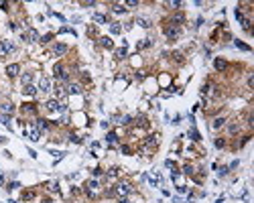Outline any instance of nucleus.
<instances>
[{
    "label": "nucleus",
    "mask_w": 254,
    "mask_h": 203,
    "mask_svg": "<svg viewBox=\"0 0 254 203\" xmlns=\"http://www.w3.org/2000/svg\"><path fill=\"white\" fill-rule=\"evenodd\" d=\"M112 191H114V195H118V197H126V195H130L134 189H132V185L128 183V181H118Z\"/></svg>",
    "instance_id": "nucleus-1"
},
{
    "label": "nucleus",
    "mask_w": 254,
    "mask_h": 203,
    "mask_svg": "<svg viewBox=\"0 0 254 203\" xmlns=\"http://www.w3.org/2000/svg\"><path fill=\"white\" fill-rule=\"evenodd\" d=\"M45 108H47V112H65L67 110L65 104H61V102H57V100H49V102L45 104Z\"/></svg>",
    "instance_id": "nucleus-2"
},
{
    "label": "nucleus",
    "mask_w": 254,
    "mask_h": 203,
    "mask_svg": "<svg viewBox=\"0 0 254 203\" xmlns=\"http://www.w3.org/2000/svg\"><path fill=\"white\" fill-rule=\"evenodd\" d=\"M23 41H29V43H41V37H39V33L35 29L29 27L27 33H23Z\"/></svg>",
    "instance_id": "nucleus-3"
},
{
    "label": "nucleus",
    "mask_w": 254,
    "mask_h": 203,
    "mask_svg": "<svg viewBox=\"0 0 254 203\" xmlns=\"http://www.w3.org/2000/svg\"><path fill=\"white\" fill-rule=\"evenodd\" d=\"M165 37L169 39V41H177V39L181 37V29H179V27H171V24H169V27L165 29Z\"/></svg>",
    "instance_id": "nucleus-4"
},
{
    "label": "nucleus",
    "mask_w": 254,
    "mask_h": 203,
    "mask_svg": "<svg viewBox=\"0 0 254 203\" xmlns=\"http://www.w3.org/2000/svg\"><path fill=\"white\" fill-rule=\"evenodd\" d=\"M67 51H69V49H67V45H63V43H55L53 49H51V55H53V57H63Z\"/></svg>",
    "instance_id": "nucleus-5"
},
{
    "label": "nucleus",
    "mask_w": 254,
    "mask_h": 203,
    "mask_svg": "<svg viewBox=\"0 0 254 203\" xmlns=\"http://www.w3.org/2000/svg\"><path fill=\"white\" fill-rule=\"evenodd\" d=\"M12 51H14V45L10 41H0V57H6Z\"/></svg>",
    "instance_id": "nucleus-6"
},
{
    "label": "nucleus",
    "mask_w": 254,
    "mask_h": 203,
    "mask_svg": "<svg viewBox=\"0 0 254 203\" xmlns=\"http://www.w3.org/2000/svg\"><path fill=\"white\" fill-rule=\"evenodd\" d=\"M24 136L29 138V140H33V142H39L41 140V132L37 130V128H31V130H27V128H24V132H23Z\"/></svg>",
    "instance_id": "nucleus-7"
},
{
    "label": "nucleus",
    "mask_w": 254,
    "mask_h": 203,
    "mask_svg": "<svg viewBox=\"0 0 254 203\" xmlns=\"http://www.w3.org/2000/svg\"><path fill=\"white\" fill-rule=\"evenodd\" d=\"M157 144H159V134H150V136H146L144 142H143V146H144L146 150L153 148V146H157Z\"/></svg>",
    "instance_id": "nucleus-8"
},
{
    "label": "nucleus",
    "mask_w": 254,
    "mask_h": 203,
    "mask_svg": "<svg viewBox=\"0 0 254 203\" xmlns=\"http://www.w3.org/2000/svg\"><path fill=\"white\" fill-rule=\"evenodd\" d=\"M183 23H185V16L181 14V12L173 14V16H171V20H169V24H171V27H181Z\"/></svg>",
    "instance_id": "nucleus-9"
},
{
    "label": "nucleus",
    "mask_w": 254,
    "mask_h": 203,
    "mask_svg": "<svg viewBox=\"0 0 254 203\" xmlns=\"http://www.w3.org/2000/svg\"><path fill=\"white\" fill-rule=\"evenodd\" d=\"M39 89H41L43 93L51 92V79H49V77H41V81H39Z\"/></svg>",
    "instance_id": "nucleus-10"
},
{
    "label": "nucleus",
    "mask_w": 254,
    "mask_h": 203,
    "mask_svg": "<svg viewBox=\"0 0 254 203\" xmlns=\"http://www.w3.org/2000/svg\"><path fill=\"white\" fill-rule=\"evenodd\" d=\"M23 114L37 116V106H35V104H23Z\"/></svg>",
    "instance_id": "nucleus-11"
},
{
    "label": "nucleus",
    "mask_w": 254,
    "mask_h": 203,
    "mask_svg": "<svg viewBox=\"0 0 254 203\" xmlns=\"http://www.w3.org/2000/svg\"><path fill=\"white\" fill-rule=\"evenodd\" d=\"M33 128H37L39 132H41V130H47V128H49V122H47V120H43V118H37L35 122H33Z\"/></svg>",
    "instance_id": "nucleus-12"
},
{
    "label": "nucleus",
    "mask_w": 254,
    "mask_h": 203,
    "mask_svg": "<svg viewBox=\"0 0 254 203\" xmlns=\"http://www.w3.org/2000/svg\"><path fill=\"white\" fill-rule=\"evenodd\" d=\"M19 71H20V65H19V63H12V65L6 67V75H8V77H16V75H19Z\"/></svg>",
    "instance_id": "nucleus-13"
},
{
    "label": "nucleus",
    "mask_w": 254,
    "mask_h": 203,
    "mask_svg": "<svg viewBox=\"0 0 254 203\" xmlns=\"http://www.w3.org/2000/svg\"><path fill=\"white\" fill-rule=\"evenodd\" d=\"M96 189H100V181H96V179H89L84 185V191H96Z\"/></svg>",
    "instance_id": "nucleus-14"
},
{
    "label": "nucleus",
    "mask_w": 254,
    "mask_h": 203,
    "mask_svg": "<svg viewBox=\"0 0 254 203\" xmlns=\"http://www.w3.org/2000/svg\"><path fill=\"white\" fill-rule=\"evenodd\" d=\"M136 24L143 27V29H150V27H153V20L146 19V16H138V19H136Z\"/></svg>",
    "instance_id": "nucleus-15"
},
{
    "label": "nucleus",
    "mask_w": 254,
    "mask_h": 203,
    "mask_svg": "<svg viewBox=\"0 0 254 203\" xmlns=\"http://www.w3.org/2000/svg\"><path fill=\"white\" fill-rule=\"evenodd\" d=\"M67 96V89L65 88H63V85H57V88H55V100H63V98H65Z\"/></svg>",
    "instance_id": "nucleus-16"
},
{
    "label": "nucleus",
    "mask_w": 254,
    "mask_h": 203,
    "mask_svg": "<svg viewBox=\"0 0 254 203\" xmlns=\"http://www.w3.org/2000/svg\"><path fill=\"white\" fill-rule=\"evenodd\" d=\"M92 19H94V23H98V24H108V16H106V14H100V12L92 14Z\"/></svg>",
    "instance_id": "nucleus-17"
},
{
    "label": "nucleus",
    "mask_w": 254,
    "mask_h": 203,
    "mask_svg": "<svg viewBox=\"0 0 254 203\" xmlns=\"http://www.w3.org/2000/svg\"><path fill=\"white\" fill-rule=\"evenodd\" d=\"M0 110H2V114H12V112H14V106H12L10 102H4L2 106H0Z\"/></svg>",
    "instance_id": "nucleus-18"
},
{
    "label": "nucleus",
    "mask_w": 254,
    "mask_h": 203,
    "mask_svg": "<svg viewBox=\"0 0 254 203\" xmlns=\"http://www.w3.org/2000/svg\"><path fill=\"white\" fill-rule=\"evenodd\" d=\"M65 89H67V93H81V85L79 83H69Z\"/></svg>",
    "instance_id": "nucleus-19"
},
{
    "label": "nucleus",
    "mask_w": 254,
    "mask_h": 203,
    "mask_svg": "<svg viewBox=\"0 0 254 203\" xmlns=\"http://www.w3.org/2000/svg\"><path fill=\"white\" fill-rule=\"evenodd\" d=\"M224 124H226V118H224V116H219V118H216V120L212 122V128H213V130H218V128H222Z\"/></svg>",
    "instance_id": "nucleus-20"
},
{
    "label": "nucleus",
    "mask_w": 254,
    "mask_h": 203,
    "mask_svg": "<svg viewBox=\"0 0 254 203\" xmlns=\"http://www.w3.org/2000/svg\"><path fill=\"white\" fill-rule=\"evenodd\" d=\"M213 67L218 69V71H226V67H228V63L224 61V59H216L213 61Z\"/></svg>",
    "instance_id": "nucleus-21"
},
{
    "label": "nucleus",
    "mask_w": 254,
    "mask_h": 203,
    "mask_svg": "<svg viewBox=\"0 0 254 203\" xmlns=\"http://www.w3.org/2000/svg\"><path fill=\"white\" fill-rule=\"evenodd\" d=\"M187 136H189V138H191V140H193V142H199V140H201V134H199V132H197V130H195V128H191V130H189V132H187Z\"/></svg>",
    "instance_id": "nucleus-22"
},
{
    "label": "nucleus",
    "mask_w": 254,
    "mask_h": 203,
    "mask_svg": "<svg viewBox=\"0 0 254 203\" xmlns=\"http://www.w3.org/2000/svg\"><path fill=\"white\" fill-rule=\"evenodd\" d=\"M23 93H24V96H37V88H35V85H24Z\"/></svg>",
    "instance_id": "nucleus-23"
},
{
    "label": "nucleus",
    "mask_w": 254,
    "mask_h": 203,
    "mask_svg": "<svg viewBox=\"0 0 254 203\" xmlns=\"http://www.w3.org/2000/svg\"><path fill=\"white\" fill-rule=\"evenodd\" d=\"M153 45V39H143V41H138V45H136V49H146V47H150Z\"/></svg>",
    "instance_id": "nucleus-24"
},
{
    "label": "nucleus",
    "mask_w": 254,
    "mask_h": 203,
    "mask_svg": "<svg viewBox=\"0 0 254 203\" xmlns=\"http://www.w3.org/2000/svg\"><path fill=\"white\" fill-rule=\"evenodd\" d=\"M100 45L106 47V49H112V47H114V43H112L110 37H102V39H100Z\"/></svg>",
    "instance_id": "nucleus-25"
},
{
    "label": "nucleus",
    "mask_w": 254,
    "mask_h": 203,
    "mask_svg": "<svg viewBox=\"0 0 254 203\" xmlns=\"http://www.w3.org/2000/svg\"><path fill=\"white\" fill-rule=\"evenodd\" d=\"M110 31H112V35H120V33H122L120 23H110Z\"/></svg>",
    "instance_id": "nucleus-26"
},
{
    "label": "nucleus",
    "mask_w": 254,
    "mask_h": 203,
    "mask_svg": "<svg viewBox=\"0 0 254 203\" xmlns=\"http://www.w3.org/2000/svg\"><path fill=\"white\" fill-rule=\"evenodd\" d=\"M0 124L6 126V128H10V116H8V114H0Z\"/></svg>",
    "instance_id": "nucleus-27"
},
{
    "label": "nucleus",
    "mask_w": 254,
    "mask_h": 203,
    "mask_svg": "<svg viewBox=\"0 0 254 203\" xmlns=\"http://www.w3.org/2000/svg\"><path fill=\"white\" fill-rule=\"evenodd\" d=\"M228 132H230V134H238V132H240V124L232 122L230 126H228Z\"/></svg>",
    "instance_id": "nucleus-28"
},
{
    "label": "nucleus",
    "mask_w": 254,
    "mask_h": 203,
    "mask_svg": "<svg viewBox=\"0 0 254 203\" xmlns=\"http://www.w3.org/2000/svg\"><path fill=\"white\" fill-rule=\"evenodd\" d=\"M20 81H23V85H31V81H33V73H24V75L20 77Z\"/></svg>",
    "instance_id": "nucleus-29"
},
{
    "label": "nucleus",
    "mask_w": 254,
    "mask_h": 203,
    "mask_svg": "<svg viewBox=\"0 0 254 203\" xmlns=\"http://www.w3.org/2000/svg\"><path fill=\"white\" fill-rule=\"evenodd\" d=\"M124 10H126L124 4H112V12H116V14H122Z\"/></svg>",
    "instance_id": "nucleus-30"
},
{
    "label": "nucleus",
    "mask_w": 254,
    "mask_h": 203,
    "mask_svg": "<svg viewBox=\"0 0 254 203\" xmlns=\"http://www.w3.org/2000/svg\"><path fill=\"white\" fill-rule=\"evenodd\" d=\"M106 142H110V144L118 142V134H116V132H108V136H106Z\"/></svg>",
    "instance_id": "nucleus-31"
},
{
    "label": "nucleus",
    "mask_w": 254,
    "mask_h": 203,
    "mask_svg": "<svg viewBox=\"0 0 254 203\" xmlns=\"http://www.w3.org/2000/svg\"><path fill=\"white\" fill-rule=\"evenodd\" d=\"M47 189H49L51 193H57L59 191V183H57V181H51V183L47 185Z\"/></svg>",
    "instance_id": "nucleus-32"
},
{
    "label": "nucleus",
    "mask_w": 254,
    "mask_h": 203,
    "mask_svg": "<svg viewBox=\"0 0 254 203\" xmlns=\"http://www.w3.org/2000/svg\"><path fill=\"white\" fill-rule=\"evenodd\" d=\"M234 45L238 47L240 51H250V45H246V43H242V41H234Z\"/></svg>",
    "instance_id": "nucleus-33"
},
{
    "label": "nucleus",
    "mask_w": 254,
    "mask_h": 203,
    "mask_svg": "<svg viewBox=\"0 0 254 203\" xmlns=\"http://www.w3.org/2000/svg\"><path fill=\"white\" fill-rule=\"evenodd\" d=\"M126 53H128L126 47H120V49H116V57H118V59H124V57H126Z\"/></svg>",
    "instance_id": "nucleus-34"
},
{
    "label": "nucleus",
    "mask_w": 254,
    "mask_h": 203,
    "mask_svg": "<svg viewBox=\"0 0 254 203\" xmlns=\"http://www.w3.org/2000/svg\"><path fill=\"white\" fill-rule=\"evenodd\" d=\"M136 124H138V126H143V128H146V126H149V120H146L144 116H138V118H136Z\"/></svg>",
    "instance_id": "nucleus-35"
},
{
    "label": "nucleus",
    "mask_w": 254,
    "mask_h": 203,
    "mask_svg": "<svg viewBox=\"0 0 254 203\" xmlns=\"http://www.w3.org/2000/svg\"><path fill=\"white\" fill-rule=\"evenodd\" d=\"M167 6H169V8H175V10H177V8H181V6H183V2H177V0L173 2V0H171V2H167Z\"/></svg>",
    "instance_id": "nucleus-36"
},
{
    "label": "nucleus",
    "mask_w": 254,
    "mask_h": 203,
    "mask_svg": "<svg viewBox=\"0 0 254 203\" xmlns=\"http://www.w3.org/2000/svg\"><path fill=\"white\" fill-rule=\"evenodd\" d=\"M173 57H175V61H177V63H183V61H185L181 51H175V53H173Z\"/></svg>",
    "instance_id": "nucleus-37"
},
{
    "label": "nucleus",
    "mask_w": 254,
    "mask_h": 203,
    "mask_svg": "<svg viewBox=\"0 0 254 203\" xmlns=\"http://www.w3.org/2000/svg\"><path fill=\"white\" fill-rule=\"evenodd\" d=\"M33 197H35V191H24V193H23V199H24V201H31Z\"/></svg>",
    "instance_id": "nucleus-38"
},
{
    "label": "nucleus",
    "mask_w": 254,
    "mask_h": 203,
    "mask_svg": "<svg viewBox=\"0 0 254 203\" xmlns=\"http://www.w3.org/2000/svg\"><path fill=\"white\" fill-rule=\"evenodd\" d=\"M118 173H120L118 167H112V169L108 171V177H112V179H114V177H118Z\"/></svg>",
    "instance_id": "nucleus-39"
},
{
    "label": "nucleus",
    "mask_w": 254,
    "mask_h": 203,
    "mask_svg": "<svg viewBox=\"0 0 254 203\" xmlns=\"http://www.w3.org/2000/svg\"><path fill=\"white\" fill-rule=\"evenodd\" d=\"M228 173H230V169H228V167H219V169H218V175H219V177H226Z\"/></svg>",
    "instance_id": "nucleus-40"
},
{
    "label": "nucleus",
    "mask_w": 254,
    "mask_h": 203,
    "mask_svg": "<svg viewBox=\"0 0 254 203\" xmlns=\"http://www.w3.org/2000/svg\"><path fill=\"white\" fill-rule=\"evenodd\" d=\"M138 4H140L138 0H128V2L124 4V6H128V8H136V6H138Z\"/></svg>",
    "instance_id": "nucleus-41"
},
{
    "label": "nucleus",
    "mask_w": 254,
    "mask_h": 203,
    "mask_svg": "<svg viewBox=\"0 0 254 203\" xmlns=\"http://www.w3.org/2000/svg\"><path fill=\"white\" fill-rule=\"evenodd\" d=\"M213 144H216V148H224V146H226V142H224L222 138H216V140H213Z\"/></svg>",
    "instance_id": "nucleus-42"
},
{
    "label": "nucleus",
    "mask_w": 254,
    "mask_h": 203,
    "mask_svg": "<svg viewBox=\"0 0 254 203\" xmlns=\"http://www.w3.org/2000/svg\"><path fill=\"white\" fill-rule=\"evenodd\" d=\"M19 187H20V183H16V181H12V183L8 185L6 189H8V191H12V189H19Z\"/></svg>",
    "instance_id": "nucleus-43"
},
{
    "label": "nucleus",
    "mask_w": 254,
    "mask_h": 203,
    "mask_svg": "<svg viewBox=\"0 0 254 203\" xmlns=\"http://www.w3.org/2000/svg\"><path fill=\"white\" fill-rule=\"evenodd\" d=\"M183 173H185V175H193V169H191V165H185V167H183Z\"/></svg>",
    "instance_id": "nucleus-44"
},
{
    "label": "nucleus",
    "mask_w": 254,
    "mask_h": 203,
    "mask_svg": "<svg viewBox=\"0 0 254 203\" xmlns=\"http://www.w3.org/2000/svg\"><path fill=\"white\" fill-rule=\"evenodd\" d=\"M165 167H167V169H173V171H175V163H173V161H169V158L165 161Z\"/></svg>",
    "instance_id": "nucleus-45"
},
{
    "label": "nucleus",
    "mask_w": 254,
    "mask_h": 203,
    "mask_svg": "<svg viewBox=\"0 0 254 203\" xmlns=\"http://www.w3.org/2000/svg\"><path fill=\"white\" fill-rule=\"evenodd\" d=\"M69 140H71V142H75V144H79L81 138H79V136H75V134H71V136H69Z\"/></svg>",
    "instance_id": "nucleus-46"
},
{
    "label": "nucleus",
    "mask_w": 254,
    "mask_h": 203,
    "mask_svg": "<svg viewBox=\"0 0 254 203\" xmlns=\"http://www.w3.org/2000/svg\"><path fill=\"white\" fill-rule=\"evenodd\" d=\"M120 150H122L124 154H130V146H126V144H122V146H120Z\"/></svg>",
    "instance_id": "nucleus-47"
},
{
    "label": "nucleus",
    "mask_w": 254,
    "mask_h": 203,
    "mask_svg": "<svg viewBox=\"0 0 254 203\" xmlns=\"http://www.w3.org/2000/svg\"><path fill=\"white\" fill-rule=\"evenodd\" d=\"M51 39H53V35H45V37H43V39H41V43H49V41H51Z\"/></svg>",
    "instance_id": "nucleus-48"
},
{
    "label": "nucleus",
    "mask_w": 254,
    "mask_h": 203,
    "mask_svg": "<svg viewBox=\"0 0 254 203\" xmlns=\"http://www.w3.org/2000/svg\"><path fill=\"white\" fill-rule=\"evenodd\" d=\"M248 88H254V75H250V77H248Z\"/></svg>",
    "instance_id": "nucleus-49"
},
{
    "label": "nucleus",
    "mask_w": 254,
    "mask_h": 203,
    "mask_svg": "<svg viewBox=\"0 0 254 203\" xmlns=\"http://www.w3.org/2000/svg\"><path fill=\"white\" fill-rule=\"evenodd\" d=\"M92 173H94V177H100V175H102V173H104V171H102V169H98V167H96V169H94Z\"/></svg>",
    "instance_id": "nucleus-50"
},
{
    "label": "nucleus",
    "mask_w": 254,
    "mask_h": 203,
    "mask_svg": "<svg viewBox=\"0 0 254 203\" xmlns=\"http://www.w3.org/2000/svg\"><path fill=\"white\" fill-rule=\"evenodd\" d=\"M238 165H240V163H238V161H234V163H232V165H230V167H228V169H230V171H232V169H236V167H238Z\"/></svg>",
    "instance_id": "nucleus-51"
},
{
    "label": "nucleus",
    "mask_w": 254,
    "mask_h": 203,
    "mask_svg": "<svg viewBox=\"0 0 254 203\" xmlns=\"http://www.w3.org/2000/svg\"><path fill=\"white\" fill-rule=\"evenodd\" d=\"M177 191H179V193H185V191H187V187H183V185H179V187H177Z\"/></svg>",
    "instance_id": "nucleus-52"
},
{
    "label": "nucleus",
    "mask_w": 254,
    "mask_h": 203,
    "mask_svg": "<svg viewBox=\"0 0 254 203\" xmlns=\"http://www.w3.org/2000/svg\"><path fill=\"white\" fill-rule=\"evenodd\" d=\"M118 203H130V201H128L126 197H120V201H118Z\"/></svg>",
    "instance_id": "nucleus-53"
},
{
    "label": "nucleus",
    "mask_w": 254,
    "mask_h": 203,
    "mask_svg": "<svg viewBox=\"0 0 254 203\" xmlns=\"http://www.w3.org/2000/svg\"><path fill=\"white\" fill-rule=\"evenodd\" d=\"M216 203H224V197H219V199H218Z\"/></svg>",
    "instance_id": "nucleus-54"
},
{
    "label": "nucleus",
    "mask_w": 254,
    "mask_h": 203,
    "mask_svg": "<svg viewBox=\"0 0 254 203\" xmlns=\"http://www.w3.org/2000/svg\"><path fill=\"white\" fill-rule=\"evenodd\" d=\"M0 183H4V177H2V173H0Z\"/></svg>",
    "instance_id": "nucleus-55"
},
{
    "label": "nucleus",
    "mask_w": 254,
    "mask_h": 203,
    "mask_svg": "<svg viewBox=\"0 0 254 203\" xmlns=\"http://www.w3.org/2000/svg\"><path fill=\"white\" fill-rule=\"evenodd\" d=\"M43 203H55V201H51V199H45V201H43Z\"/></svg>",
    "instance_id": "nucleus-56"
},
{
    "label": "nucleus",
    "mask_w": 254,
    "mask_h": 203,
    "mask_svg": "<svg viewBox=\"0 0 254 203\" xmlns=\"http://www.w3.org/2000/svg\"><path fill=\"white\" fill-rule=\"evenodd\" d=\"M8 203H16V201H8Z\"/></svg>",
    "instance_id": "nucleus-57"
}]
</instances>
